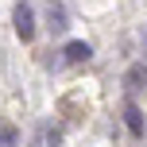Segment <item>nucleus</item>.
Returning <instances> with one entry per match:
<instances>
[{"label": "nucleus", "instance_id": "1", "mask_svg": "<svg viewBox=\"0 0 147 147\" xmlns=\"http://www.w3.org/2000/svg\"><path fill=\"white\" fill-rule=\"evenodd\" d=\"M12 20H16V35L23 39V43H27L31 35H35V12H31V4H16V12H12Z\"/></svg>", "mask_w": 147, "mask_h": 147}, {"label": "nucleus", "instance_id": "2", "mask_svg": "<svg viewBox=\"0 0 147 147\" xmlns=\"http://www.w3.org/2000/svg\"><path fill=\"white\" fill-rule=\"evenodd\" d=\"M47 20H51V31H54V35H62V31L70 27V20H66V4H62V0H51Z\"/></svg>", "mask_w": 147, "mask_h": 147}, {"label": "nucleus", "instance_id": "3", "mask_svg": "<svg viewBox=\"0 0 147 147\" xmlns=\"http://www.w3.org/2000/svg\"><path fill=\"white\" fill-rule=\"evenodd\" d=\"M124 124H128V132H132L136 140L143 136V112H140V105H136V101L124 105Z\"/></svg>", "mask_w": 147, "mask_h": 147}, {"label": "nucleus", "instance_id": "4", "mask_svg": "<svg viewBox=\"0 0 147 147\" xmlns=\"http://www.w3.org/2000/svg\"><path fill=\"white\" fill-rule=\"evenodd\" d=\"M62 54H66V62H89V58H93V47L81 43V39H74V43H66Z\"/></svg>", "mask_w": 147, "mask_h": 147}, {"label": "nucleus", "instance_id": "5", "mask_svg": "<svg viewBox=\"0 0 147 147\" xmlns=\"http://www.w3.org/2000/svg\"><path fill=\"white\" fill-rule=\"evenodd\" d=\"M128 85H132V89H147V66H143V62L128 70Z\"/></svg>", "mask_w": 147, "mask_h": 147}, {"label": "nucleus", "instance_id": "6", "mask_svg": "<svg viewBox=\"0 0 147 147\" xmlns=\"http://www.w3.org/2000/svg\"><path fill=\"white\" fill-rule=\"evenodd\" d=\"M20 136H16V128H0V147H12Z\"/></svg>", "mask_w": 147, "mask_h": 147}]
</instances>
